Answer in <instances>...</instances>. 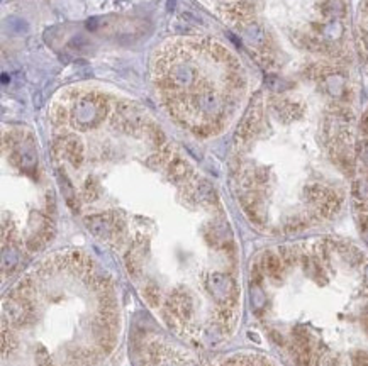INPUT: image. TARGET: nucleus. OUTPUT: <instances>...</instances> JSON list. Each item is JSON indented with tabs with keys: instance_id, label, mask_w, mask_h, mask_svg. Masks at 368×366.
Returning a JSON list of instances; mask_svg holds the SVG:
<instances>
[{
	"instance_id": "f8f14e48",
	"label": "nucleus",
	"mask_w": 368,
	"mask_h": 366,
	"mask_svg": "<svg viewBox=\"0 0 368 366\" xmlns=\"http://www.w3.org/2000/svg\"><path fill=\"white\" fill-rule=\"evenodd\" d=\"M83 197H85V200H93V198L97 197V186H95V182H93V180L85 182Z\"/></svg>"
},
{
	"instance_id": "6ab92c4d",
	"label": "nucleus",
	"mask_w": 368,
	"mask_h": 366,
	"mask_svg": "<svg viewBox=\"0 0 368 366\" xmlns=\"http://www.w3.org/2000/svg\"><path fill=\"white\" fill-rule=\"evenodd\" d=\"M365 241H367V244H368V229L365 231Z\"/></svg>"
},
{
	"instance_id": "9d476101",
	"label": "nucleus",
	"mask_w": 368,
	"mask_h": 366,
	"mask_svg": "<svg viewBox=\"0 0 368 366\" xmlns=\"http://www.w3.org/2000/svg\"><path fill=\"white\" fill-rule=\"evenodd\" d=\"M268 87L275 92H282L284 88L290 87V83H287L284 78H279V76H268Z\"/></svg>"
},
{
	"instance_id": "dca6fc26",
	"label": "nucleus",
	"mask_w": 368,
	"mask_h": 366,
	"mask_svg": "<svg viewBox=\"0 0 368 366\" xmlns=\"http://www.w3.org/2000/svg\"><path fill=\"white\" fill-rule=\"evenodd\" d=\"M360 154H362V159L365 163H368V143L362 144V149H360Z\"/></svg>"
},
{
	"instance_id": "1a4fd4ad",
	"label": "nucleus",
	"mask_w": 368,
	"mask_h": 366,
	"mask_svg": "<svg viewBox=\"0 0 368 366\" xmlns=\"http://www.w3.org/2000/svg\"><path fill=\"white\" fill-rule=\"evenodd\" d=\"M144 297L148 298V302H150L151 305H158V302H160V290H158V287H155V285L144 287Z\"/></svg>"
},
{
	"instance_id": "a211bd4d",
	"label": "nucleus",
	"mask_w": 368,
	"mask_h": 366,
	"mask_svg": "<svg viewBox=\"0 0 368 366\" xmlns=\"http://www.w3.org/2000/svg\"><path fill=\"white\" fill-rule=\"evenodd\" d=\"M253 366H270V365L265 360H258V361H254Z\"/></svg>"
},
{
	"instance_id": "4468645a",
	"label": "nucleus",
	"mask_w": 368,
	"mask_h": 366,
	"mask_svg": "<svg viewBox=\"0 0 368 366\" xmlns=\"http://www.w3.org/2000/svg\"><path fill=\"white\" fill-rule=\"evenodd\" d=\"M36 358H38V366H53V365H51V360H49L48 353H46V349L42 348V346H39Z\"/></svg>"
},
{
	"instance_id": "aec40b11",
	"label": "nucleus",
	"mask_w": 368,
	"mask_h": 366,
	"mask_svg": "<svg viewBox=\"0 0 368 366\" xmlns=\"http://www.w3.org/2000/svg\"><path fill=\"white\" fill-rule=\"evenodd\" d=\"M367 278H368V268H367Z\"/></svg>"
},
{
	"instance_id": "39448f33",
	"label": "nucleus",
	"mask_w": 368,
	"mask_h": 366,
	"mask_svg": "<svg viewBox=\"0 0 368 366\" xmlns=\"http://www.w3.org/2000/svg\"><path fill=\"white\" fill-rule=\"evenodd\" d=\"M189 173H190L189 165L180 158L173 159V161L170 163V166H168V175H170V178L173 182H183L189 177Z\"/></svg>"
},
{
	"instance_id": "f3484780",
	"label": "nucleus",
	"mask_w": 368,
	"mask_h": 366,
	"mask_svg": "<svg viewBox=\"0 0 368 366\" xmlns=\"http://www.w3.org/2000/svg\"><path fill=\"white\" fill-rule=\"evenodd\" d=\"M9 258H10V261H12V264H14V263H15V259H17V256H15L14 253H12V255H10ZM3 268H7V251H3Z\"/></svg>"
},
{
	"instance_id": "2eb2a0df",
	"label": "nucleus",
	"mask_w": 368,
	"mask_h": 366,
	"mask_svg": "<svg viewBox=\"0 0 368 366\" xmlns=\"http://www.w3.org/2000/svg\"><path fill=\"white\" fill-rule=\"evenodd\" d=\"M280 259H282V263H285V264H292L293 261H295V256H293V253L290 251V249L282 248L280 249Z\"/></svg>"
},
{
	"instance_id": "20e7f679",
	"label": "nucleus",
	"mask_w": 368,
	"mask_h": 366,
	"mask_svg": "<svg viewBox=\"0 0 368 366\" xmlns=\"http://www.w3.org/2000/svg\"><path fill=\"white\" fill-rule=\"evenodd\" d=\"M60 149H61V153L70 159V163H72L73 166L82 165V161H83V147H82V143L78 141L77 138H65L63 141H61Z\"/></svg>"
},
{
	"instance_id": "0eeeda50",
	"label": "nucleus",
	"mask_w": 368,
	"mask_h": 366,
	"mask_svg": "<svg viewBox=\"0 0 368 366\" xmlns=\"http://www.w3.org/2000/svg\"><path fill=\"white\" fill-rule=\"evenodd\" d=\"M263 266H265V271L272 276V278H280V273H282V259L280 256H275L272 255V253H267L263 258Z\"/></svg>"
},
{
	"instance_id": "f03ea898",
	"label": "nucleus",
	"mask_w": 368,
	"mask_h": 366,
	"mask_svg": "<svg viewBox=\"0 0 368 366\" xmlns=\"http://www.w3.org/2000/svg\"><path fill=\"white\" fill-rule=\"evenodd\" d=\"M195 68H192L190 65H177L173 70H170V73L165 76V87L170 88H178V87H187L190 85L195 78Z\"/></svg>"
},
{
	"instance_id": "f257e3e1",
	"label": "nucleus",
	"mask_w": 368,
	"mask_h": 366,
	"mask_svg": "<svg viewBox=\"0 0 368 366\" xmlns=\"http://www.w3.org/2000/svg\"><path fill=\"white\" fill-rule=\"evenodd\" d=\"M105 114V99L99 93H88L77 104L73 117L82 127H90L100 122Z\"/></svg>"
},
{
	"instance_id": "7ed1b4c3",
	"label": "nucleus",
	"mask_w": 368,
	"mask_h": 366,
	"mask_svg": "<svg viewBox=\"0 0 368 366\" xmlns=\"http://www.w3.org/2000/svg\"><path fill=\"white\" fill-rule=\"evenodd\" d=\"M260 119H261L260 104H251L249 110L246 112L245 119H243L241 126L238 127V139H248L249 136H253L258 124H260Z\"/></svg>"
},
{
	"instance_id": "ddd939ff",
	"label": "nucleus",
	"mask_w": 368,
	"mask_h": 366,
	"mask_svg": "<svg viewBox=\"0 0 368 366\" xmlns=\"http://www.w3.org/2000/svg\"><path fill=\"white\" fill-rule=\"evenodd\" d=\"M7 24H9L10 29L17 31L19 34H21V33H26V31H27V24H26V21H22V19H15V17H12V19H9V21H7Z\"/></svg>"
},
{
	"instance_id": "423d86ee",
	"label": "nucleus",
	"mask_w": 368,
	"mask_h": 366,
	"mask_svg": "<svg viewBox=\"0 0 368 366\" xmlns=\"http://www.w3.org/2000/svg\"><path fill=\"white\" fill-rule=\"evenodd\" d=\"M243 36H245V39L248 41L251 46H260L265 42V31L261 29V26H258V24L246 26Z\"/></svg>"
},
{
	"instance_id": "9b49d317",
	"label": "nucleus",
	"mask_w": 368,
	"mask_h": 366,
	"mask_svg": "<svg viewBox=\"0 0 368 366\" xmlns=\"http://www.w3.org/2000/svg\"><path fill=\"white\" fill-rule=\"evenodd\" d=\"M341 24L339 22H331V24L326 26V29H324V34H326L327 37H331V39H336V37L341 34Z\"/></svg>"
},
{
	"instance_id": "6e6552de",
	"label": "nucleus",
	"mask_w": 368,
	"mask_h": 366,
	"mask_svg": "<svg viewBox=\"0 0 368 366\" xmlns=\"http://www.w3.org/2000/svg\"><path fill=\"white\" fill-rule=\"evenodd\" d=\"M326 88H327V92L332 93V95H339V93H341V90L344 88L343 76H339V75L327 76V78H326Z\"/></svg>"
}]
</instances>
